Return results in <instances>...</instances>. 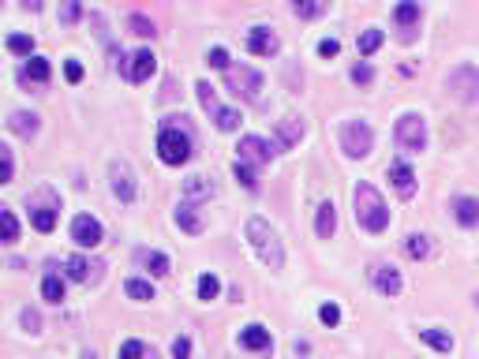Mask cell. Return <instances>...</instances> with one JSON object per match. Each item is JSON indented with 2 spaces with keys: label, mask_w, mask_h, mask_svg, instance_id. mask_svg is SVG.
<instances>
[{
  "label": "cell",
  "mask_w": 479,
  "mask_h": 359,
  "mask_svg": "<svg viewBox=\"0 0 479 359\" xmlns=\"http://www.w3.org/2000/svg\"><path fill=\"white\" fill-rule=\"evenodd\" d=\"M405 251H408V258H427V255H431V239L419 236V232H412V236L405 239Z\"/></svg>",
  "instance_id": "4dcf8cb0"
},
{
  "label": "cell",
  "mask_w": 479,
  "mask_h": 359,
  "mask_svg": "<svg viewBox=\"0 0 479 359\" xmlns=\"http://www.w3.org/2000/svg\"><path fill=\"white\" fill-rule=\"evenodd\" d=\"M419 16H423V11H419V4H416V0H405V4H397V8H393V19L401 23L405 38H412V30L419 26Z\"/></svg>",
  "instance_id": "d6986e66"
},
{
  "label": "cell",
  "mask_w": 479,
  "mask_h": 359,
  "mask_svg": "<svg viewBox=\"0 0 479 359\" xmlns=\"http://www.w3.org/2000/svg\"><path fill=\"white\" fill-rule=\"evenodd\" d=\"M109 176H113V195L120 198V203H135V176H131L128 161H113Z\"/></svg>",
  "instance_id": "7c38bea8"
},
{
  "label": "cell",
  "mask_w": 479,
  "mask_h": 359,
  "mask_svg": "<svg viewBox=\"0 0 479 359\" xmlns=\"http://www.w3.org/2000/svg\"><path fill=\"white\" fill-rule=\"evenodd\" d=\"M303 139V124L296 116H285V120H277V150H292Z\"/></svg>",
  "instance_id": "2e32d148"
},
{
  "label": "cell",
  "mask_w": 479,
  "mask_h": 359,
  "mask_svg": "<svg viewBox=\"0 0 479 359\" xmlns=\"http://www.w3.org/2000/svg\"><path fill=\"white\" fill-rule=\"evenodd\" d=\"M79 16H83V8H79V4H64V8H60V19H64V23H75Z\"/></svg>",
  "instance_id": "c3c4849f"
},
{
  "label": "cell",
  "mask_w": 479,
  "mask_h": 359,
  "mask_svg": "<svg viewBox=\"0 0 479 359\" xmlns=\"http://www.w3.org/2000/svg\"><path fill=\"white\" fill-rule=\"evenodd\" d=\"M315 232H318V239H329V236L337 232V206H334V203H322V206H318Z\"/></svg>",
  "instance_id": "ffe728a7"
},
{
  "label": "cell",
  "mask_w": 479,
  "mask_h": 359,
  "mask_svg": "<svg viewBox=\"0 0 479 359\" xmlns=\"http://www.w3.org/2000/svg\"><path fill=\"white\" fill-rule=\"evenodd\" d=\"M419 337L423 341H427L431 344V348H438V352H453V337H449V334H442V329H419Z\"/></svg>",
  "instance_id": "f1b7e54d"
},
{
  "label": "cell",
  "mask_w": 479,
  "mask_h": 359,
  "mask_svg": "<svg viewBox=\"0 0 479 359\" xmlns=\"http://www.w3.org/2000/svg\"><path fill=\"white\" fill-rule=\"evenodd\" d=\"M157 157H162L165 165H184L191 161V131L165 120L162 131H157Z\"/></svg>",
  "instance_id": "3957f363"
},
{
  "label": "cell",
  "mask_w": 479,
  "mask_h": 359,
  "mask_svg": "<svg viewBox=\"0 0 479 359\" xmlns=\"http://www.w3.org/2000/svg\"><path fill=\"white\" fill-rule=\"evenodd\" d=\"M176 224H180L188 236H198V232H203V217L195 214V203H180V206H176Z\"/></svg>",
  "instance_id": "44dd1931"
},
{
  "label": "cell",
  "mask_w": 479,
  "mask_h": 359,
  "mask_svg": "<svg viewBox=\"0 0 479 359\" xmlns=\"http://www.w3.org/2000/svg\"><path fill=\"white\" fill-rule=\"evenodd\" d=\"M397 142H401L408 154H419L423 146H427V124H423V116L405 113L397 120Z\"/></svg>",
  "instance_id": "8992f818"
},
{
  "label": "cell",
  "mask_w": 479,
  "mask_h": 359,
  "mask_svg": "<svg viewBox=\"0 0 479 359\" xmlns=\"http://www.w3.org/2000/svg\"><path fill=\"white\" fill-rule=\"evenodd\" d=\"M45 203H38V198H30V224L38 232H52L57 229V198H52V191H42Z\"/></svg>",
  "instance_id": "9c48e42d"
},
{
  "label": "cell",
  "mask_w": 479,
  "mask_h": 359,
  "mask_svg": "<svg viewBox=\"0 0 479 359\" xmlns=\"http://www.w3.org/2000/svg\"><path fill=\"white\" fill-rule=\"evenodd\" d=\"M382 30H378V26H371V30H364V34H359V57H371V52H375L378 45H382Z\"/></svg>",
  "instance_id": "836d02e7"
},
{
  "label": "cell",
  "mask_w": 479,
  "mask_h": 359,
  "mask_svg": "<svg viewBox=\"0 0 479 359\" xmlns=\"http://www.w3.org/2000/svg\"><path fill=\"white\" fill-rule=\"evenodd\" d=\"M72 239H75L79 247H98L101 239H105L101 221H98V217H90V214H79V217L72 221Z\"/></svg>",
  "instance_id": "ba28073f"
},
{
  "label": "cell",
  "mask_w": 479,
  "mask_h": 359,
  "mask_svg": "<svg viewBox=\"0 0 479 359\" xmlns=\"http://www.w3.org/2000/svg\"><path fill=\"white\" fill-rule=\"evenodd\" d=\"M390 180H393V188H397V195H401V198L416 195V172H412L405 161H393L390 165Z\"/></svg>",
  "instance_id": "e0dca14e"
},
{
  "label": "cell",
  "mask_w": 479,
  "mask_h": 359,
  "mask_svg": "<svg viewBox=\"0 0 479 359\" xmlns=\"http://www.w3.org/2000/svg\"><path fill=\"white\" fill-rule=\"evenodd\" d=\"M98 270H101V266L98 262H86L83 255H72L68 258V277H72V281H90V277H98Z\"/></svg>",
  "instance_id": "603a6c76"
},
{
  "label": "cell",
  "mask_w": 479,
  "mask_h": 359,
  "mask_svg": "<svg viewBox=\"0 0 479 359\" xmlns=\"http://www.w3.org/2000/svg\"><path fill=\"white\" fill-rule=\"evenodd\" d=\"M11 131H16L19 139H34L38 135V116L34 113H16L11 116Z\"/></svg>",
  "instance_id": "4316f807"
},
{
  "label": "cell",
  "mask_w": 479,
  "mask_h": 359,
  "mask_svg": "<svg viewBox=\"0 0 479 359\" xmlns=\"http://www.w3.org/2000/svg\"><path fill=\"white\" fill-rule=\"evenodd\" d=\"M139 262L146 266V270H150L154 277H165L172 266H169V258L162 255V251H139Z\"/></svg>",
  "instance_id": "484cf974"
},
{
  "label": "cell",
  "mask_w": 479,
  "mask_h": 359,
  "mask_svg": "<svg viewBox=\"0 0 479 359\" xmlns=\"http://www.w3.org/2000/svg\"><path fill=\"white\" fill-rule=\"evenodd\" d=\"M236 150H240V161H244L247 169H251V165H270V154H274L270 142L259 139V135H244Z\"/></svg>",
  "instance_id": "30bf717a"
},
{
  "label": "cell",
  "mask_w": 479,
  "mask_h": 359,
  "mask_svg": "<svg viewBox=\"0 0 479 359\" xmlns=\"http://www.w3.org/2000/svg\"><path fill=\"white\" fill-rule=\"evenodd\" d=\"M218 292H221V281H218V277L214 273H203V277H198V300H214L218 296Z\"/></svg>",
  "instance_id": "e575fe53"
},
{
  "label": "cell",
  "mask_w": 479,
  "mask_h": 359,
  "mask_svg": "<svg viewBox=\"0 0 479 359\" xmlns=\"http://www.w3.org/2000/svg\"><path fill=\"white\" fill-rule=\"evenodd\" d=\"M11 176H16V157H11V150L0 142V183H11Z\"/></svg>",
  "instance_id": "d590c367"
},
{
  "label": "cell",
  "mask_w": 479,
  "mask_h": 359,
  "mask_svg": "<svg viewBox=\"0 0 479 359\" xmlns=\"http://www.w3.org/2000/svg\"><path fill=\"white\" fill-rule=\"evenodd\" d=\"M195 90H198V101H203V109L218 120V113H221V101H218V94H214V86H210V83H195Z\"/></svg>",
  "instance_id": "f546056e"
},
{
  "label": "cell",
  "mask_w": 479,
  "mask_h": 359,
  "mask_svg": "<svg viewBox=\"0 0 479 359\" xmlns=\"http://www.w3.org/2000/svg\"><path fill=\"white\" fill-rule=\"evenodd\" d=\"M318 318H322L326 326H337L341 322V307L337 303H322V307H318Z\"/></svg>",
  "instance_id": "7bdbcfd3"
},
{
  "label": "cell",
  "mask_w": 479,
  "mask_h": 359,
  "mask_svg": "<svg viewBox=\"0 0 479 359\" xmlns=\"http://www.w3.org/2000/svg\"><path fill=\"white\" fill-rule=\"evenodd\" d=\"M225 75H229V90H232L236 98H244V101H251V105L262 101V75H259L255 68L240 64V68H229Z\"/></svg>",
  "instance_id": "5b68a950"
},
{
  "label": "cell",
  "mask_w": 479,
  "mask_h": 359,
  "mask_svg": "<svg viewBox=\"0 0 479 359\" xmlns=\"http://www.w3.org/2000/svg\"><path fill=\"white\" fill-rule=\"evenodd\" d=\"M206 64H210V68H218V72H229V52H225V49H210Z\"/></svg>",
  "instance_id": "b9f144b4"
},
{
  "label": "cell",
  "mask_w": 479,
  "mask_h": 359,
  "mask_svg": "<svg viewBox=\"0 0 479 359\" xmlns=\"http://www.w3.org/2000/svg\"><path fill=\"white\" fill-rule=\"evenodd\" d=\"M232 176H236L240 183H244L247 191H255V188H259V180H255V169H247L244 161H236V165H232Z\"/></svg>",
  "instance_id": "74e56055"
},
{
  "label": "cell",
  "mask_w": 479,
  "mask_h": 359,
  "mask_svg": "<svg viewBox=\"0 0 479 359\" xmlns=\"http://www.w3.org/2000/svg\"><path fill=\"white\" fill-rule=\"evenodd\" d=\"M352 83H359V86H371V83H375V68L359 60L356 68H352Z\"/></svg>",
  "instance_id": "ab89813d"
},
{
  "label": "cell",
  "mask_w": 479,
  "mask_h": 359,
  "mask_svg": "<svg viewBox=\"0 0 479 359\" xmlns=\"http://www.w3.org/2000/svg\"><path fill=\"white\" fill-rule=\"evenodd\" d=\"M120 359H157V352L142 341H124L120 344Z\"/></svg>",
  "instance_id": "83f0119b"
},
{
  "label": "cell",
  "mask_w": 479,
  "mask_h": 359,
  "mask_svg": "<svg viewBox=\"0 0 479 359\" xmlns=\"http://www.w3.org/2000/svg\"><path fill=\"white\" fill-rule=\"evenodd\" d=\"M371 281H375V288L382 292V296H397V292H401V273H397L393 266H385V262L371 266Z\"/></svg>",
  "instance_id": "5bb4252c"
},
{
  "label": "cell",
  "mask_w": 479,
  "mask_h": 359,
  "mask_svg": "<svg viewBox=\"0 0 479 359\" xmlns=\"http://www.w3.org/2000/svg\"><path fill=\"white\" fill-rule=\"evenodd\" d=\"M172 359H191V337H176L172 341Z\"/></svg>",
  "instance_id": "f6af8a7d"
},
{
  "label": "cell",
  "mask_w": 479,
  "mask_h": 359,
  "mask_svg": "<svg viewBox=\"0 0 479 359\" xmlns=\"http://www.w3.org/2000/svg\"><path fill=\"white\" fill-rule=\"evenodd\" d=\"M247 49L255 52V57H277L281 42H277V34L266 30V26H251L247 30Z\"/></svg>",
  "instance_id": "4fadbf2b"
},
{
  "label": "cell",
  "mask_w": 479,
  "mask_h": 359,
  "mask_svg": "<svg viewBox=\"0 0 479 359\" xmlns=\"http://www.w3.org/2000/svg\"><path fill=\"white\" fill-rule=\"evenodd\" d=\"M371 146H375L371 124H364V120H344L341 124V150L349 157H367Z\"/></svg>",
  "instance_id": "277c9868"
},
{
  "label": "cell",
  "mask_w": 479,
  "mask_h": 359,
  "mask_svg": "<svg viewBox=\"0 0 479 359\" xmlns=\"http://www.w3.org/2000/svg\"><path fill=\"white\" fill-rule=\"evenodd\" d=\"M64 75H68V83H79V79H83V64L68 60V64H64Z\"/></svg>",
  "instance_id": "7dc6e473"
},
{
  "label": "cell",
  "mask_w": 479,
  "mask_h": 359,
  "mask_svg": "<svg viewBox=\"0 0 479 359\" xmlns=\"http://www.w3.org/2000/svg\"><path fill=\"white\" fill-rule=\"evenodd\" d=\"M352 203H356V224L367 232H385L390 229V210H385V198L371 188V183H356L352 188Z\"/></svg>",
  "instance_id": "6da1fadb"
},
{
  "label": "cell",
  "mask_w": 479,
  "mask_h": 359,
  "mask_svg": "<svg viewBox=\"0 0 479 359\" xmlns=\"http://www.w3.org/2000/svg\"><path fill=\"white\" fill-rule=\"evenodd\" d=\"M214 195V183L206 176H188L184 180V203H198V198H210Z\"/></svg>",
  "instance_id": "7402d4cb"
},
{
  "label": "cell",
  "mask_w": 479,
  "mask_h": 359,
  "mask_svg": "<svg viewBox=\"0 0 479 359\" xmlns=\"http://www.w3.org/2000/svg\"><path fill=\"white\" fill-rule=\"evenodd\" d=\"M240 344L251 352H270L274 348V341H270V329L266 326H247L244 334H240Z\"/></svg>",
  "instance_id": "ac0fdd59"
},
{
  "label": "cell",
  "mask_w": 479,
  "mask_h": 359,
  "mask_svg": "<svg viewBox=\"0 0 479 359\" xmlns=\"http://www.w3.org/2000/svg\"><path fill=\"white\" fill-rule=\"evenodd\" d=\"M154 68H157V57L150 49H139V52H131V57H128L124 75H128V83H146V79L154 75Z\"/></svg>",
  "instance_id": "8fae6325"
},
{
  "label": "cell",
  "mask_w": 479,
  "mask_h": 359,
  "mask_svg": "<svg viewBox=\"0 0 479 359\" xmlns=\"http://www.w3.org/2000/svg\"><path fill=\"white\" fill-rule=\"evenodd\" d=\"M318 52H322L326 60L337 57V52H341V42H337V38H322V42H318Z\"/></svg>",
  "instance_id": "bcb514c9"
},
{
  "label": "cell",
  "mask_w": 479,
  "mask_h": 359,
  "mask_svg": "<svg viewBox=\"0 0 479 359\" xmlns=\"http://www.w3.org/2000/svg\"><path fill=\"white\" fill-rule=\"evenodd\" d=\"M45 79H49V60L42 57H30L19 72V83H45Z\"/></svg>",
  "instance_id": "cb8c5ba5"
},
{
  "label": "cell",
  "mask_w": 479,
  "mask_h": 359,
  "mask_svg": "<svg viewBox=\"0 0 479 359\" xmlns=\"http://www.w3.org/2000/svg\"><path fill=\"white\" fill-rule=\"evenodd\" d=\"M247 244H251V251L259 255L262 266H270V270H281V266H285L281 236H277L262 217H251V221H247Z\"/></svg>",
  "instance_id": "7a4b0ae2"
},
{
  "label": "cell",
  "mask_w": 479,
  "mask_h": 359,
  "mask_svg": "<svg viewBox=\"0 0 479 359\" xmlns=\"http://www.w3.org/2000/svg\"><path fill=\"white\" fill-rule=\"evenodd\" d=\"M218 127H221V131H236V127H240V113H236V109H221V113H218Z\"/></svg>",
  "instance_id": "60d3db41"
},
{
  "label": "cell",
  "mask_w": 479,
  "mask_h": 359,
  "mask_svg": "<svg viewBox=\"0 0 479 359\" xmlns=\"http://www.w3.org/2000/svg\"><path fill=\"white\" fill-rule=\"evenodd\" d=\"M128 26H131V34H139V38H154L157 30H154V23L146 19V16H131L128 19Z\"/></svg>",
  "instance_id": "f35d334b"
},
{
  "label": "cell",
  "mask_w": 479,
  "mask_h": 359,
  "mask_svg": "<svg viewBox=\"0 0 479 359\" xmlns=\"http://www.w3.org/2000/svg\"><path fill=\"white\" fill-rule=\"evenodd\" d=\"M42 296H45L49 303H60V300H64V281H60L52 270L45 273V281H42Z\"/></svg>",
  "instance_id": "d6a6232c"
},
{
  "label": "cell",
  "mask_w": 479,
  "mask_h": 359,
  "mask_svg": "<svg viewBox=\"0 0 479 359\" xmlns=\"http://www.w3.org/2000/svg\"><path fill=\"white\" fill-rule=\"evenodd\" d=\"M449 90H453V98L472 105L479 98V68H472V64H461V68L449 72Z\"/></svg>",
  "instance_id": "52a82bcc"
},
{
  "label": "cell",
  "mask_w": 479,
  "mask_h": 359,
  "mask_svg": "<svg viewBox=\"0 0 479 359\" xmlns=\"http://www.w3.org/2000/svg\"><path fill=\"white\" fill-rule=\"evenodd\" d=\"M19 239V221L8 206H0V244H16Z\"/></svg>",
  "instance_id": "d4e9b609"
},
{
  "label": "cell",
  "mask_w": 479,
  "mask_h": 359,
  "mask_svg": "<svg viewBox=\"0 0 479 359\" xmlns=\"http://www.w3.org/2000/svg\"><path fill=\"white\" fill-rule=\"evenodd\" d=\"M453 217L464 224V229H479V198L457 195V198H453Z\"/></svg>",
  "instance_id": "9a60e30c"
},
{
  "label": "cell",
  "mask_w": 479,
  "mask_h": 359,
  "mask_svg": "<svg viewBox=\"0 0 479 359\" xmlns=\"http://www.w3.org/2000/svg\"><path fill=\"white\" fill-rule=\"evenodd\" d=\"M23 326L30 329V334H38V326H42V318H38L34 311H23Z\"/></svg>",
  "instance_id": "681fc988"
},
{
  "label": "cell",
  "mask_w": 479,
  "mask_h": 359,
  "mask_svg": "<svg viewBox=\"0 0 479 359\" xmlns=\"http://www.w3.org/2000/svg\"><path fill=\"white\" fill-rule=\"evenodd\" d=\"M8 49L19 52V57H30V52H34V38L30 34H11L8 38Z\"/></svg>",
  "instance_id": "8d00e7d4"
},
{
  "label": "cell",
  "mask_w": 479,
  "mask_h": 359,
  "mask_svg": "<svg viewBox=\"0 0 479 359\" xmlns=\"http://www.w3.org/2000/svg\"><path fill=\"white\" fill-rule=\"evenodd\" d=\"M292 11H296L300 19H315V16H322V11H326V4H300V0H296Z\"/></svg>",
  "instance_id": "ee69618b"
},
{
  "label": "cell",
  "mask_w": 479,
  "mask_h": 359,
  "mask_svg": "<svg viewBox=\"0 0 479 359\" xmlns=\"http://www.w3.org/2000/svg\"><path fill=\"white\" fill-rule=\"evenodd\" d=\"M124 292H128L131 300H139V303L154 300V285H150V281H142V277H131V281L124 285Z\"/></svg>",
  "instance_id": "1f68e13d"
}]
</instances>
